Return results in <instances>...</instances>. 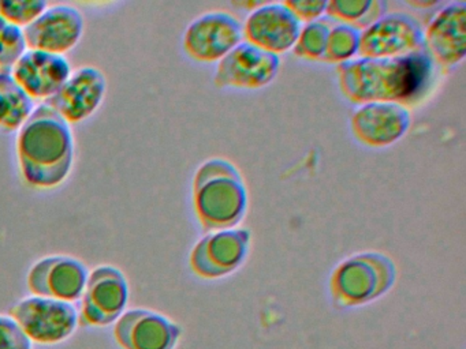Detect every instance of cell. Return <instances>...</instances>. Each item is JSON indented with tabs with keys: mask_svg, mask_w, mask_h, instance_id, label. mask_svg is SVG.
Masks as SVG:
<instances>
[{
	"mask_svg": "<svg viewBox=\"0 0 466 349\" xmlns=\"http://www.w3.org/2000/svg\"><path fill=\"white\" fill-rule=\"evenodd\" d=\"M244 40L242 25L233 14L209 11L190 22L182 38L185 54L200 63H215Z\"/></svg>",
	"mask_w": 466,
	"mask_h": 349,
	"instance_id": "obj_6",
	"label": "cell"
},
{
	"mask_svg": "<svg viewBox=\"0 0 466 349\" xmlns=\"http://www.w3.org/2000/svg\"><path fill=\"white\" fill-rule=\"evenodd\" d=\"M34 111L35 101L15 82L12 73L0 71V130H20Z\"/></svg>",
	"mask_w": 466,
	"mask_h": 349,
	"instance_id": "obj_17",
	"label": "cell"
},
{
	"mask_svg": "<svg viewBox=\"0 0 466 349\" xmlns=\"http://www.w3.org/2000/svg\"><path fill=\"white\" fill-rule=\"evenodd\" d=\"M107 79L99 68L84 65L72 71L64 86L46 104L56 109L70 125L91 117L102 105Z\"/></svg>",
	"mask_w": 466,
	"mask_h": 349,
	"instance_id": "obj_12",
	"label": "cell"
},
{
	"mask_svg": "<svg viewBox=\"0 0 466 349\" xmlns=\"http://www.w3.org/2000/svg\"><path fill=\"white\" fill-rule=\"evenodd\" d=\"M32 343L54 345L75 333L78 314L72 303L48 297L28 296L9 310Z\"/></svg>",
	"mask_w": 466,
	"mask_h": 349,
	"instance_id": "obj_4",
	"label": "cell"
},
{
	"mask_svg": "<svg viewBox=\"0 0 466 349\" xmlns=\"http://www.w3.org/2000/svg\"><path fill=\"white\" fill-rule=\"evenodd\" d=\"M410 125L406 106L394 103L362 104L351 116V130L361 144L383 147L402 138Z\"/></svg>",
	"mask_w": 466,
	"mask_h": 349,
	"instance_id": "obj_15",
	"label": "cell"
},
{
	"mask_svg": "<svg viewBox=\"0 0 466 349\" xmlns=\"http://www.w3.org/2000/svg\"><path fill=\"white\" fill-rule=\"evenodd\" d=\"M88 274L86 264L77 258L45 256L32 264L26 275V285L34 296L73 303L83 296Z\"/></svg>",
	"mask_w": 466,
	"mask_h": 349,
	"instance_id": "obj_8",
	"label": "cell"
},
{
	"mask_svg": "<svg viewBox=\"0 0 466 349\" xmlns=\"http://www.w3.org/2000/svg\"><path fill=\"white\" fill-rule=\"evenodd\" d=\"M80 300L78 322L95 327L116 324L129 300V285L124 273L108 264L95 267L88 274Z\"/></svg>",
	"mask_w": 466,
	"mask_h": 349,
	"instance_id": "obj_5",
	"label": "cell"
},
{
	"mask_svg": "<svg viewBox=\"0 0 466 349\" xmlns=\"http://www.w3.org/2000/svg\"><path fill=\"white\" fill-rule=\"evenodd\" d=\"M15 153L21 176L29 187H59L66 182L75 164L72 127L48 104H40L17 131Z\"/></svg>",
	"mask_w": 466,
	"mask_h": 349,
	"instance_id": "obj_2",
	"label": "cell"
},
{
	"mask_svg": "<svg viewBox=\"0 0 466 349\" xmlns=\"http://www.w3.org/2000/svg\"><path fill=\"white\" fill-rule=\"evenodd\" d=\"M277 55L242 41L218 62L215 84L233 89H260L271 84L279 71Z\"/></svg>",
	"mask_w": 466,
	"mask_h": 349,
	"instance_id": "obj_11",
	"label": "cell"
},
{
	"mask_svg": "<svg viewBox=\"0 0 466 349\" xmlns=\"http://www.w3.org/2000/svg\"><path fill=\"white\" fill-rule=\"evenodd\" d=\"M326 11L331 18L350 25L361 32V29L364 30L386 14V3L329 2L327 3Z\"/></svg>",
	"mask_w": 466,
	"mask_h": 349,
	"instance_id": "obj_18",
	"label": "cell"
},
{
	"mask_svg": "<svg viewBox=\"0 0 466 349\" xmlns=\"http://www.w3.org/2000/svg\"><path fill=\"white\" fill-rule=\"evenodd\" d=\"M10 73L32 100L46 103L64 86L72 65L64 55L26 49Z\"/></svg>",
	"mask_w": 466,
	"mask_h": 349,
	"instance_id": "obj_14",
	"label": "cell"
},
{
	"mask_svg": "<svg viewBox=\"0 0 466 349\" xmlns=\"http://www.w3.org/2000/svg\"><path fill=\"white\" fill-rule=\"evenodd\" d=\"M0 349H34L32 341L12 316L0 315Z\"/></svg>",
	"mask_w": 466,
	"mask_h": 349,
	"instance_id": "obj_21",
	"label": "cell"
},
{
	"mask_svg": "<svg viewBox=\"0 0 466 349\" xmlns=\"http://www.w3.org/2000/svg\"><path fill=\"white\" fill-rule=\"evenodd\" d=\"M193 202L198 221L208 231L238 224L247 209V191L233 164L220 177L204 163L193 182Z\"/></svg>",
	"mask_w": 466,
	"mask_h": 349,
	"instance_id": "obj_3",
	"label": "cell"
},
{
	"mask_svg": "<svg viewBox=\"0 0 466 349\" xmlns=\"http://www.w3.org/2000/svg\"><path fill=\"white\" fill-rule=\"evenodd\" d=\"M439 65L425 46L394 59H360L340 63V89L353 103H421L438 78Z\"/></svg>",
	"mask_w": 466,
	"mask_h": 349,
	"instance_id": "obj_1",
	"label": "cell"
},
{
	"mask_svg": "<svg viewBox=\"0 0 466 349\" xmlns=\"http://www.w3.org/2000/svg\"><path fill=\"white\" fill-rule=\"evenodd\" d=\"M302 25L285 2L267 3L248 15L242 33L247 43L279 56L294 49Z\"/></svg>",
	"mask_w": 466,
	"mask_h": 349,
	"instance_id": "obj_9",
	"label": "cell"
},
{
	"mask_svg": "<svg viewBox=\"0 0 466 349\" xmlns=\"http://www.w3.org/2000/svg\"><path fill=\"white\" fill-rule=\"evenodd\" d=\"M286 5L296 14L297 18L302 24H309V22L316 21L320 18L321 14L326 13L327 2H285Z\"/></svg>",
	"mask_w": 466,
	"mask_h": 349,
	"instance_id": "obj_22",
	"label": "cell"
},
{
	"mask_svg": "<svg viewBox=\"0 0 466 349\" xmlns=\"http://www.w3.org/2000/svg\"><path fill=\"white\" fill-rule=\"evenodd\" d=\"M424 46L422 29L413 16L391 13L360 32L357 55L365 59H394Z\"/></svg>",
	"mask_w": 466,
	"mask_h": 349,
	"instance_id": "obj_7",
	"label": "cell"
},
{
	"mask_svg": "<svg viewBox=\"0 0 466 349\" xmlns=\"http://www.w3.org/2000/svg\"><path fill=\"white\" fill-rule=\"evenodd\" d=\"M424 46L439 68H452L466 54V3L451 2L433 16L425 32Z\"/></svg>",
	"mask_w": 466,
	"mask_h": 349,
	"instance_id": "obj_13",
	"label": "cell"
},
{
	"mask_svg": "<svg viewBox=\"0 0 466 349\" xmlns=\"http://www.w3.org/2000/svg\"><path fill=\"white\" fill-rule=\"evenodd\" d=\"M114 337L122 349H173L178 330L165 316L136 308L119 316Z\"/></svg>",
	"mask_w": 466,
	"mask_h": 349,
	"instance_id": "obj_16",
	"label": "cell"
},
{
	"mask_svg": "<svg viewBox=\"0 0 466 349\" xmlns=\"http://www.w3.org/2000/svg\"><path fill=\"white\" fill-rule=\"evenodd\" d=\"M26 49L24 29L0 16V71L10 73Z\"/></svg>",
	"mask_w": 466,
	"mask_h": 349,
	"instance_id": "obj_19",
	"label": "cell"
},
{
	"mask_svg": "<svg viewBox=\"0 0 466 349\" xmlns=\"http://www.w3.org/2000/svg\"><path fill=\"white\" fill-rule=\"evenodd\" d=\"M84 27L86 21L77 8L69 5H51L24 29L26 48L65 56L80 43Z\"/></svg>",
	"mask_w": 466,
	"mask_h": 349,
	"instance_id": "obj_10",
	"label": "cell"
},
{
	"mask_svg": "<svg viewBox=\"0 0 466 349\" xmlns=\"http://www.w3.org/2000/svg\"><path fill=\"white\" fill-rule=\"evenodd\" d=\"M47 7L45 0H0V16L25 29Z\"/></svg>",
	"mask_w": 466,
	"mask_h": 349,
	"instance_id": "obj_20",
	"label": "cell"
}]
</instances>
